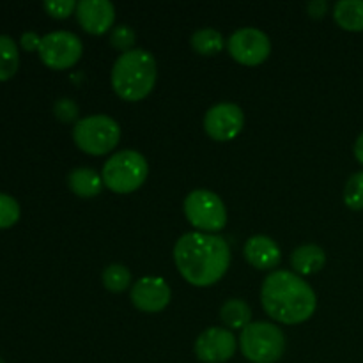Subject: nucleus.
Returning <instances> with one entry per match:
<instances>
[{
  "label": "nucleus",
  "instance_id": "25",
  "mask_svg": "<svg viewBox=\"0 0 363 363\" xmlns=\"http://www.w3.org/2000/svg\"><path fill=\"white\" fill-rule=\"evenodd\" d=\"M43 7L50 16L62 20V18L69 16L73 11H77V2L74 0H46L43 2Z\"/></svg>",
  "mask_w": 363,
  "mask_h": 363
},
{
  "label": "nucleus",
  "instance_id": "18",
  "mask_svg": "<svg viewBox=\"0 0 363 363\" xmlns=\"http://www.w3.org/2000/svg\"><path fill=\"white\" fill-rule=\"evenodd\" d=\"M220 318L230 328H247L252 321V308L243 300H227L220 308Z\"/></svg>",
  "mask_w": 363,
  "mask_h": 363
},
{
  "label": "nucleus",
  "instance_id": "22",
  "mask_svg": "<svg viewBox=\"0 0 363 363\" xmlns=\"http://www.w3.org/2000/svg\"><path fill=\"white\" fill-rule=\"evenodd\" d=\"M344 202L353 211L363 209V172H357L350 177L344 188Z\"/></svg>",
  "mask_w": 363,
  "mask_h": 363
},
{
  "label": "nucleus",
  "instance_id": "11",
  "mask_svg": "<svg viewBox=\"0 0 363 363\" xmlns=\"http://www.w3.org/2000/svg\"><path fill=\"white\" fill-rule=\"evenodd\" d=\"M236 337L225 328H208L195 340V354L204 363H223L236 353Z\"/></svg>",
  "mask_w": 363,
  "mask_h": 363
},
{
  "label": "nucleus",
  "instance_id": "27",
  "mask_svg": "<svg viewBox=\"0 0 363 363\" xmlns=\"http://www.w3.org/2000/svg\"><path fill=\"white\" fill-rule=\"evenodd\" d=\"M39 45H41V38L35 32H25L21 35V46L25 50H39Z\"/></svg>",
  "mask_w": 363,
  "mask_h": 363
},
{
  "label": "nucleus",
  "instance_id": "6",
  "mask_svg": "<svg viewBox=\"0 0 363 363\" xmlns=\"http://www.w3.org/2000/svg\"><path fill=\"white\" fill-rule=\"evenodd\" d=\"M121 138V128L112 117L96 113L84 117L73 128V140L87 155L101 156L112 151Z\"/></svg>",
  "mask_w": 363,
  "mask_h": 363
},
{
  "label": "nucleus",
  "instance_id": "23",
  "mask_svg": "<svg viewBox=\"0 0 363 363\" xmlns=\"http://www.w3.org/2000/svg\"><path fill=\"white\" fill-rule=\"evenodd\" d=\"M20 220V204L14 197L0 194V229H9Z\"/></svg>",
  "mask_w": 363,
  "mask_h": 363
},
{
  "label": "nucleus",
  "instance_id": "21",
  "mask_svg": "<svg viewBox=\"0 0 363 363\" xmlns=\"http://www.w3.org/2000/svg\"><path fill=\"white\" fill-rule=\"evenodd\" d=\"M131 284L130 269L123 264H110L103 272V286L110 293H123Z\"/></svg>",
  "mask_w": 363,
  "mask_h": 363
},
{
  "label": "nucleus",
  "instance_id": "4",
  "mask_svg": "<svg viewBox=\"0 0 363 363\" xmlns=\"http://www.w3.org/2000/svg\"><path fill=\"white\" fill-rule=\"evenodd\" d=\"M147 172V160L138 151L126 149L106 160L101 179L103 184L116 194H131L144 184Z\"/></svg>",
  "mask_w": 363,
  "mask_h": 363
},
{
  "label": "nucleus",
  "instance_id": "30",
  "mask_svg": "<svg viewBox=\"0 0 363 363\" xmlns=\"http://www.w3.org/2000/svg\"><path fill=\"white\" fill-rule=\"evenodd\" d=\"M0 363H6V362H4V360H2V358H0Z\"/></svg>",
  "mask_w": 363,
  "mask_h": 363
},
{
  "label": "nucleus",
  "instance_id": "9",
  "mask_svg": "<svg viewBox=\"0 0 363 363\" xmlns=\"http://www.w3.org/2000/svg\"><path fill=\"white\" fill-rule=\"evenodd\" d=\"M227 48L236 62L245 64V66H257L269 57L272 43L268 35L259 28L245 27L230 35Z\"/></svg>",
  "mask_w": 363,
  "mask_h": 363
},
{
  "label": "nucleus",
  "instance_id": "2",
  "mask_svg": "<svg viewBox=\"0 0 363 363\" xmlns=\"http://www.w3.org/2000/svg\"><path fill=\"white\" fill-rule=\"evenodd\" d=\"M261 301L268 315L284 325H298L314 314L315 293L296 273L279 269L266 277Z\"/></svg>",
  "mask_w": 363,
  "mask_h": 363
},
{
  "label": "nucleus",
  "instance_id": "13",
  "mask_svg": "<svg viewBox=\"0 0 363 363\" xmlns=\"http://www.w3.org/2000/svg\"><path fill=\"white\" fill-rule=\"evenodd\" d=\"M77 18L89 34H105L116 20V7L108 0H80Z\"/></svg>",
  "mask_w": 363,
  "mask_h": 363
},
{
  "label": "nucleus",
  "instance_id": "14",
  "mask_svg": "<svg viewBox=\"0 0 363 363\" xmlns=\"http://www.w3.org/2000/svg\"><path fill=\"white\" fill-rule=\"evenodd\" d=\"M245 259L257 269H272L280 262V248L272 238L268 236H252L245 243L243 248Z\"/></svg>",
  "mask_w": 363,
  "mask_h": 363
},
{
  "label": "nucleus",
  "instance_id": "5",
  "mask_svg": "<svg viewBox=\"0 0 363 363\" xmlns=\"http://www.w3.org/2000/svg\"><path fill=\"white\" fill-rule=\"evenodd\" d=\"M240 347L245 358L254 363H275L286 350V337L279 326L272 323H250L243 328Z\"/></svg>",
  "mask_w": 363,
  "mask_h": 363
},
{
  "label": "nucleus",
  "instance_id": "26",
  "mask_svg": "<svg viewBox=\"0 0 363 363\" xmlns=\"http://www.w3.org/2000/svg\"><path fill=\"white\" fill-rule=\"evenodd\" d=\"M53 113H55L57 119H60L62 123H71L78 117V105L69 98H60L57 99L55 105H53Z\"/></svg>",
  "mask_w": 363,
  "mask_h": 363
},
{
  "label": "nucleus",
  "instance_id": "3",
  "mask_svg": "<svg viewBox=\"0 0 363 363\" xmlns=\"http://www.w3.org/2000/svg\"><path fill=\"white\" fill-rule=\"evenodd\" d=\"M156 84V60L142 48L124 52L112 67V87L126 101H140Z\"/></svg>",
  "mask_w": 363,
  "mask_h": 363
},
{
  "label": "nucleus",
  "instance_id": "28",
  "mask_svg": "<svg viewBox=\"0 0 363 363\" xmlns=\"http://www.w3.org/2000/svg\"><path fill=\"white\" fill-rule=\"evenodd\" d=\"M308 9V14L314 18H321L323 14L326 13V9H328V4L325 2V0H314V2H311L307 6Z\"/></svg>",
  "mask_w": 363,
  "mask_h": 363
},
{
  "label": "nucleus",
  "instance_id": "15",
  "mask_svg": "<svg viewBox=\"0 0 363 363\" xmlns=\"http://www.w3.org/2000/svg\"><path fill=\"white\" fill-rule=\"evenodd\" d=\"M67 186L78 197L91 199L101 194L105 184H103L101 176L94 169L80 167V169H74L69 172V176H67Z\"/></svg>",
  "mask_w": 363,
  "mask_h": 363
},
{
  "label": "nucleus",
  "instance_id": "1",
  "mask_svg": "<svg viewBox=\"0 0 363 363\" xmlns=\"http://www.w3.org/2000/svg\"><path fill=\"white\" fill-rule=\"evenodd\" d=\"M174 261L188 284L208 287L218 282L230 264V248L222 236L188 233L176 241Z\"/></svg>",
  "mask_w": 363,
  "mask_h": 363
},
{
  "label": "nucleus",
  "instance_id": "8",
  "mask_svg": "<svg viewBox=\"0 0 363 363\" xmlns=\"http://www.w3.org/2000/svg\"><path fill=\"white\" fill-rule=\"evenodd\" d=\"M38 52L43 62L52 69H67L78 62L84 45L73 32L57 30L43 35Z\"/></svg>",
  "mask_w": 363,
  "mask_h": 363
},
{
  "label": "nucleus",
  "instance_id": "19",
  "mask_svg": "<svg viewBox=\"0 0 363 363\" xmlns=\"http://www.w3.org/2000/svg\"><path fill=\"white\" fill-rule=\"evenodd\" d=\"M20 66V53L13 38L0 34V82H6L16 74Z\"/></svg>",
  "mask_w": 363,
  "mask_h": 363
},
{
  "label": "nucleus",
  "instance_id": "29",
  "mask_svg": "<svg viewBox=\"0 0 363 363\" xmlns=\"http://www.w3.org/2000/svg\"><path fill=\"white\" fill-rule=\"evenodd\" d=\"M354 156H357L358 162L363 165V131L360 133V137L357 138V142H354Z\"/></svg>",
  "mask_w": 363,
  "mask_h": 363
},
{
  "label": "nucleus",
  "instance_id": "7",
  "mask_svg": "<svg viewBox=\"0 0 363 363\" xmlns=\"http://www.w3.org/2000/svg\"><path fill=\"white\" fill-rule=\"evenodd\" d=\"M188 222L204 233H218L227 223V209L222 199L209 190H194L184 199Z\"/></svg>",
  "mask_w": 363,
  "mask_h": 363
},
{
  "label": "nucleus",
  "instance_id": "12",
  "mask_svg": "<svg viewBox=\"0 0 363 363\" xmlns=\"http://www.w3.org/2000/svg\"><path fill=\"white\" fill-rule=\"evenodd\" d=\"M131 301L142 312H162L170 301V287L160 277H144L131 287Z\"/></svg>",
  "mask_w": 363,
  "mask_h": 363
},
{
  "label": "nucleus",
  "instance_id": "10",
  "mask_svg": "<svg viewBox=\"0 0 363 363\" xmlns=\"http://www.w3.org/2000/svg\"><path fill=\"white\" fill-rule=\"evenodd\" d=\"M245 124L243 110L234 103H218L206 112L204 130L213 140L227 142L241 133Z\"/></svg>",
  "mask_w": 363,
  "mask_h": 363
},
{
  "label": "nucleus",
  "instance_id": "20",
  "mask_svg": "<svg viewBox=\"0 0 363 363\" xmlns=\"http://www.w3.org/2000/svg\"><path fill=\"white\" fill-rule=\"evenodd\" d=\"M223 45V35L215 28H201L191 35V48L201 55H215L222 52Z\"/></svg>",
  "mask_w": 363,
  "mask_h": 363
},
{
  "label": "nucleus",
  "instance_id": "16",
  "mask_svg": "<svg viewBox=\"0 0 363 363\" xmlns=\"http://www.w3.org/2000/svg\"><path fill=\"white\" fill-rule=\"evenodd\" d=\"M326 262V254L318 245H301L291 255L293 269L300 275H312L323 269Z\"/></svg>",
  "mask_w": 363,
  "mask_h": 363
},
{
  "label": "nucleus",
  "instance_id": "24",
  "mask_svg": "<svg viewBox=\"0 0 363 363\" xmlns=\"http://www.w3.org/2000/svg\"><path fill=\"white\" fill-rule=\"evenodd\" d=\"M135 39H137V34H135L133 28L128 27V25H119L110 34V45L117 50H123V52H130L131 46L135 45Z\"/></svg>",
  "mask_w": 363,
  "mask_h": 363
},
{
  "label": "nucleus",
  "instance_id": "17",
  "mask_svg": "<svg viewBox=\"0 0 363 363\" xmlns=\"http://www.w3.org/2000/svg\"><path fill=\"white\" fill-rule=\"evenodd\" d=\"M333 18L346 30H363V0H340L333 7Z\"/></svg>",
  "mask_w": 363,
  "mask_h": 363
}]
</instances>
